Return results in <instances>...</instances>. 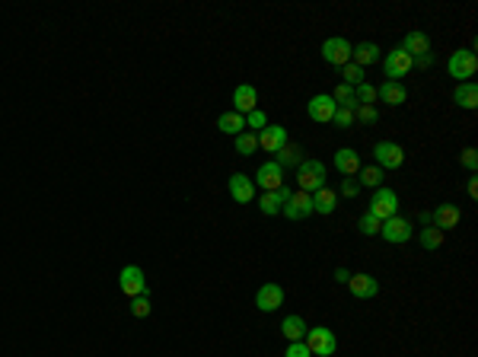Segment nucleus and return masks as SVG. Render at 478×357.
<instances>
[{"instance_id":"obj_22","label":"nucleus","mask_w":478,"mask_h":357,"mask_svg":"<svg viewBox=\"0 0 478 357\" xmlns=\"http://www.w3.org/2000/svg\"><path fill=\"white\" fill-rule=\"evenodd\" d=\"M332 163H335V169H338L341 175H357L361 173V153H357L354 147H341Z\"/></svg>"},{"instance_id":"obj_23","label":"nucleus","mask_w":478,"mask_h":357,"mask_svg":"<svg viewBox=\"0 0 478 357\" xmlns=\"http://www.w3.org/2000/svg\"><path fill=\"white\" fill-rule=\"evenodd\" d=\"M351 61H354L357 67L376 64V61H383V51H379V45H373V42H357V48H351Z\"/></svg>"},{"instance_id":"obj_6","label":"nucleus","mask_w":478,"mask_h":357,"mask_svg":"<svg viewBox=\"0 0 478 357\" xmlns=\"http://www.w3.org/2000/svg\"><path fill=\"white\" fill-rule=\"evenodd\" d=\"M118 287H122L124 297H140V293H147V278L137 265H124L122 274H118Z\"/></svg>"},{"instance_id":"obj_11","label":"nucleus","mask_w":478,"mask_h":357,"mask_svg":"<svg viewBox=\"0 0 478 357\" xmlns=\"http://www.w3.org/2000/svg\"><path fill=\"white\" fill-rule=\"evenodd\" d=\"M284 303V287L280 284H262L258 287V293H256V307L262 309V313H274V309Z\"/></svg>"},{"instance_id":"obj_19","label":"nucleus","mask_w":478,"mask_h":357,"mask_svg":"<svg viewBox=\"0 0 478 357\" xmlns=\"http://www.w3.org/2000/svg\"><path fill=\"white\" fill-rule=\"evenodd\" d=\"M399 48H402L412 61L421 58V55H430V35L428 32H408L402 39V45H399Z\"/></svg>"},{"instance_id":"obj_39","label":"nucleus","mask_w":478,"mask_h":357,"mask_svg":"<svg viewBox=\"0 0 478 357\" xmlns=\"http://www.w3.org/2000/svg\"><path fill=\"white\" fill-rule=\"evenodd\" d=\"M459 163L469 169V173H475V169H478V150L475 147H466V150H462V157H459Z\"/></svg>"},{"instance_id":"obj_4","label":"nucleus","mask_w":478,"mask_h":357,"mask_svg":"<svg viewBox=\"0 0 478 357\" xmlns=\"http://www.w3.org/2000/svg\"><path fill=\"white\" fill-rule=\"evenodd\" d=\"M370 217H376L379 224L383 220H389V217L399 214V195L392 189H376L370 198V211H367Z\"/></svg>"},{"instance_id":"obj_9","label":"nucleus","mask_w":478,"mask_h":357,"mask_svg":"<svg viewBox=\"0 0 478 357\" xmlns=\"http://www.w3.org/2000/svg\"><path fill=\"white\" fill-rule=\"evenodd\" d=\"M379 233H383V240L386 242H408L412 240L414 226L405 220V217H389V220H383V226H379Z\"/></svg>"},{"instance_id":"obj_16","label":"nucleus","mask_w":478,"mask_h":357,"mask_svg":"<svg viewBox=\"0 0 478 357\" xmlns=\"http://www.w3.org/2000/svg\"><path fill=\"white\" fill-rule=\"evenodd\" d=\"M347 291L361 300H370L379 293V284L373 274H351V278H347Z\"/></svg>"},{"instance_id":"obj_33","label":"nucleus","mask_w":478,"mask_h":357,"mask_svg":"<svg viewBox=\"0 0 478 357\" xmlns=\"http://www.w3.org/2000/svg\"><path fill=\"white\" fill-rule=\"evenodd\" d=\"M361 185H370V189H379V182H383V169L379 166H361Z\"/></svg>"},{"instance_id":"obj_1","label":"nucleus","mask_w":478,"mask_h":357,"mask_svg":"<svg viewBox=\"0 0 478 357\" xmlns=\"http://www.w3.org/2000/svg\"><path fill=\"white\" fill-rule=\"evenodd\" d=\"M297 185L300 191H319L322 185H325V163H319V160H303L297 166Z\"/></svg>"},{"instance_id":"obj_15","label":"nucleus","mask_w":478,"mask_h":357,"mask_svg":"<svg viewBox=\"0 0 478 357\" xmlns=\"http://www.w3.org/2000/svg\"><path fill=\"white\" fill-rule=\"evenodd\" d=\"M284 144H287V128L284 125H268L258 131V147L268 150V153H278Z\"/></svg>"},{"instance_id":"obj_36","label":"nucleus","mask_w":478,"mask_h":357,"mask_svg":"<svg viewBox=\"0 0 478 357\" xmlns=\"http://www.w3.org/2000/svg\"><path fill=\"white\" fill-rule=\"evenodd\" d=\"M246 128H252V134L262 131V128H268V115H265L262 108H256V112H249V115H246Z\"/></svg>"},{"instance_id":"obj_14","label":"nucleus","mask_w":478,"mask_h":357,"mask_svg":"<svg viewBox=\"0 0 478 357\" xmlns=\"http://www.w3.org/2000/svg\"><path fill=\"white\" fill-rule=\"evenodd\" d=\"M290 195H294V191L287 189V185H280L278 191H265L262 198H258V208H262V214H280V211H284V204H287L290 201Z\"/></svg>"},{"instance_id":"obj_38","label":"nucleus","mask_w":478,"mask_h":357,"mask_svg":"<svg viewBox=\"0 0 478 357\" xmlns=\"http://www.w3.org/2000/svg\"><path fill=\"white\" fill-rule=\"evenodd\" d=\"M332 122H335L338 128H351V125H354V112L345 108V106H338V108H335V115H332Z\"/></svg>"},{"instance_id":"obj_32","label":"nucleus","mask_w":478,"mask_h":357,"mask_svg":"<svg viewBox=\"0 0 478 357\" xmlns=\"http://www.w3.org/2000/svg\"><path fill=\"white\" fill-rule=\"evenodd\" d=\"M354 99H357V106H373L376 102V86H370L363 80L361 86H354Z\"/></svg>"},{"instance_id":"obj_44","label":"nucleus","mask_w":478,"mask_h":357,"mask_svg":"<svg viewBox=\"0 0 478 357\" xmlns=\"http://www.w3.org/2000/svg\"><path fill=\"white\" fill-rule=\"evenodd\" d=\"M469 198H478V179L475 175L469 179Z\"/></svg>"},{"instance_id":"obj_29","label":"nucleus","mask_w":478,"mask_h":357,"mask_svg":"<svg viewBox=\"0 0 478 357\" xmlns=\"http://www.w3.org/2000/svg\"><path fill=\"white\" fill-rule=\"evenodd\" d=\"M258 150V134H252V131H242L236 137V153L239 157H252Z\"/></svg>"},{"instance_id":"obj_43","label":"nucleus","mask_w":478,"mask_h":357,"mask_svg":"<svg viewBox=\"0 0 478 357\" xmlns=\"http://www.w3.org/2000/svg\"><path fill=\"white\" fill-rule=\"evenodd\" d=\"M347 278H351V271H347V268H335V281L347 284Z\"/></svg>"},{"instance_id":"obj_41","label":"nucleus","mask_w":478,"mask_h":357,"mask_svg":"<svg viewBox=\"0 0 478 357\" xmlns=\"http://www.w3.org/2000/svg\"><path fill=\"white\" fill-rule=\"evenodd\" d=\"M357 189H361V185H357L354 179H345V185H341V195H347V198H354Z\"/></svg>"},{"instance_id":"obj_8","label":"nucleus","mask_w":478,"mask_h":357,"mask_svg":"<svg viewBox=\"0 0 478 357\" xmlns=\"http://www.w3.org/2000/svg\"><path fill=\"white\" fill-rule=\"evenodd\" d=\"M414 67V61L405 55L402 48H392L386 51V58H383V70H386L389 80H399V77H408V70Z\"/></svg>"},{"instance_id":"obj_5","label":"nucleus","mask_w":478,"mask_h":357,"mask_svg":"<svg viewBox=\"0 0 478 357\" xmlns=\"http://www.w3.org/2000/svg\"><path fill=\"white\" fill-rule=\"evenodd\" d=\"M351 48H354V45L347 42V39L335 35V39H325V42H322V58H325V64H332V67H345V64H351Z\"/></svg>"},{"instance_id":"obj_37","label":"nucleus","mask_w":478,"mask_h":357,"mask_svg":"<svg viewBox=\"0 0 478 357\" xmlns=\"http://www.w3.org/2000/svg\"><path fill=\"white\" fill-rule=\"evenodd\" d=\"M379 226H383V224H379L376 217H370V214H363L361 220H357V230H361L363 236H376V233H379Z\"/></svg>"},{"instance_id":"obj_42","label":"nucleus","mask_w":478,"mask_h":357,"mask_svg":"<svg viewBox=\"0 0 478 357\" xmlns=\"http://www.w3.org/2000/svg\"><path fill=\"white\" fill-rule=\"evenodd\" d=\"M430 61H434V58H430V55H421V58H414V67H421V70H428V67H430Z\"/></svg>"},{"instance_id":"obj_12","label":"nucleus","mask_w":478,"mask_h":357,"mask_svg":"<svg viewBox=\"0 0 478 357\" xmlns=\"http://www.w3.org/2000/svg\"><path fill=\"white\" fill-rule=\"evenodd\" d=\"M335 99H332L329 93H319V96H313V99L306 102V115L313 118V122H332V115H335Z\"/></svg>"},{"instance_id":"obj_20","label":"nucleus","mask_w":478,"mask_h":357,"mask_svg":"<svg viewBox=\"0 0 478 357\" xmlns=\"http://www.w3.org/2000/svg\"><path fill=\"white\" fill-rule=\"evenodd\" d=\"M230 195H233V201H239V204H249V201L256 198V182L242 173L230 175Z\"/></svg>"},{"instance_id":"obj_40","label":"nucleus","mask_w":478,"mask_h":357,"mask_svg":"<svg viewBox=\"0 0 478 357\" xmlns=\"http://www.w3.org/2000/svg\"><path fill=\"white\" fill-rule=\"evenodd\" d=\"M284 357H313V351L306 348V341H290L287 351H284Z\"/></svg>"},{"instance_id":"obj_27","label":"nucleus","mask_w":478,"mask_h":357,"mask_svg":"<svg viewBox=\"0 0 478 357\" xmlns=\"http://www.w3.org/2000/svg\"><path fill=\"white\" fill-rule=\"evenodd\" d=\"M217 128H220L223 134H233V137H239V134H242V128H246V115H239V112H223V115L217 118Z\"/></svg>"},{"instance_id":"obj_7","label":"nucleus","mask_w":478,"mask_h":357,"mask_svg":"<svg viewBox=\"0 0 478 357\" xmlns=\"http://www.w3.org/2000/svg\"><path fill=\"white\" fill-rule=\"evenodd\" d=\"M373 157H376L379 169H399L405 163V150L399 147L396 141H379L376 147H373Z\"/></svg>"},{"instance_id":"obj_35","label":"nucleus","mask_w":478,"mask_h":357,"mask_svg":"<svg viewBox=\"0 0 478 357\" xmlns=\"http://www.w3.org/2000/svg\"><path fill=\"white\" fill-rule=\"evenodd\" d=\"M376 118H379L376 106H357V108H354V122H363V125H373Z\"/></svg>"},{"instance_id":"obj_26","label":"nucleus","mask_w":478,"mask_h":357,"mask_svg":"<svg viewBox=\"0 0 478 357\" xmlns=\"http://www.w3.org/2000/svg\"><path fill=\"white\" fill-rule=\"evenodd\" d=\"M303 147H297V144H284V147H280L278 150V153H274V163H278V166L280 169H284V166H300V163H303Z\"/></svg>"},{"instance_id":"obj_21","label":"nucleus","mask_w":478,"mask_h":357,"mask_svg":"<svg viewBox=\"0 0 478 357\" xmlns=\"http://www.w3.org/2000/svg\"><path fill=\"white\" fill-rule=\"evenodd\" d=\"M459 204H440L434 214H430V224L437 226V230H453V226H459Z\"/></svg>"},{"instance_id":"obj_18","label":"nucleus","mask_w":478,"mask_h":357,"mask_svg":"<svg viewBox=\"0 0 478 357\" xmlns=\"http://www.w3.org/2000/svg\"><path fill=\"white\" fill-rule=\"evenodd\" d=\"M256 102H258L256 86H249V84H239L236 86V93H233V112H239V115H249V112H256Z\"/></svg>"},{"instance_id":"obj_3","label":"nucleus","mask_w":478,"mask_h":357,"mask_svg":"<svg viewBox=\"0 0 478 357\" xmlns=\"http://www.w3.org/2000/svg\"><path fill=\"white\" fill-rule=\"evenodd\" d=\"M446 70H450V77H456V84H466L469 77H475L478 70V58H475V51L469 48H459L450 55V64H446Z\"/></svg>"},{"instance_id":"obj_34","label":"nucleus","mask_w":478,"mask_h":357,"mask_svg":"<svg viewBox=\"0 0 478 357\" xmlns=\"http://www.w3.org/2000/svg\"><path fill=\"white\" fill-rule=\"evenodd\" d=\"M150 297L147 293H140V297H131V313L137 316V319H144V316H150Z\"/></svg>"},{"instance_id":"obj_10","label":"nucleus","mask_w":478,"mask_h":357,"mask_svg":"<svg viewBox=\"0 0 478 357\" xmlns=\"http://www.w3.org/2000/svg\"><path fill=\"white\" fill-rule=\"evenodd\" d=\"M313 214V195L309 191H294L290 201L284 204V217L287 220H303V217Z\"/></svg>"},{"instance_id":"obj_13","label":"nucleus","mask_w":478,"mask_h":357,"mask_svg":"<svg viewBox=\"0 0 478 357\" xmlns=\"http://www.w3.org/2000/svg\"><path fill=\"white\" fill-rule=\"evenodd\" d=\"M252 182L258 185V189H265V191H278L280 185H284V169L278 166V163H265V166H258V173H256V179Z\"/></svg>"},{"instance_id":"obj_17","label":"nucleus","mask_w":478,"mask_h":357,"mask_svg":"<svg viewBox=\"0 0 478 357\" xmlns=\"http://www.w3.org/2000/svg\"><path fill=\"white\" fill-rule=\"evenodd\" d=\"M376 99H383L386 106H402L405 99H408V90L402 86V80H386V84L376 86Z\"/></svg>"},{"instance_id":"obj_25","label":"nucleus","mask_w":478,"mask_h":357,"mask_svg":"<svg viewBox=\"0 0 478 357\" xmlns=\"http://www.w3.org/2000/svg\"><path fill=\"white\" fill-rule=\"evenodd\" d=\"M453 102H456L459 108H475V106H478V86L472 84V80H466V84H456Z\"/></svg>"},{"instance_id":"obj_30","label":"nucleus","mask_w":478,"mask_h":357,"mask_svg":"<svg viewBox=\"0 0 478 357\" xmlns=\"http://www.w3.org/2000/svg\"><path fill=\"white\" fill-rule=\"evenodd\" d=\"M421 246H424V249H440V246H443V230H437L434 224H428L424 230H421Z\"/></svg>"},{"instance_id":"obj_28","label":"nucleus","mask_w":478,"mask_h":357,"mask_svg":"<svg viewBox=\"0 0 478 357\" xmlns=\"http://www.w3.org/2000/svg\"><path fill=\"white\" fill-rule=\"evenodd\" d=\"M280 335L287 341H303L306 338V322L300 316H287L284 322H280Z\"/></svg>"},{"instance_id":"obj_31","label":"nucleus","mask_w":478,"mask_h":357,"mask_svg":"<svg viewBox=\"0 0 478 357\" xmlns=\"http://www.w3.org/2000/svg\"><path fill=\"white\" fill-rule=\"evenodd\" d=\"M341 77H345L341 84H347V86H361V84H363V67H357L354 61H351V64L341 67Z\"/></svg>"},{"instance_id":"obj_2","label":"nucleus","mask_w":478,"mask_h":357,"mask_svg":"<svg viewBox=\"0 0 478 357\" xmlns=\"http://www.w3.org/2000/svg\"><path fill=\"white\" fill-rule=\"evenodd\" d=\"M306 348L313 351V354L319 357H332L335 354V348H338V338H335V332L332 329H325V325H316V329H306Z\"/></svg>"},{"instance_id":"obj_24","label":"nucleus","mask_w":478,"mask_h":357,"mask_svg":"<svg viewBox=\"0 0 478 357\" xmlns=\"http://www.w3.org/2000/svg\"><path fill=\"white\" fill-rule=\"evenodd\" d=\"M338 208V191H332L322 185L319 191H313V211L316 214H332V211Z\"/></svg>"}]
</instances>
